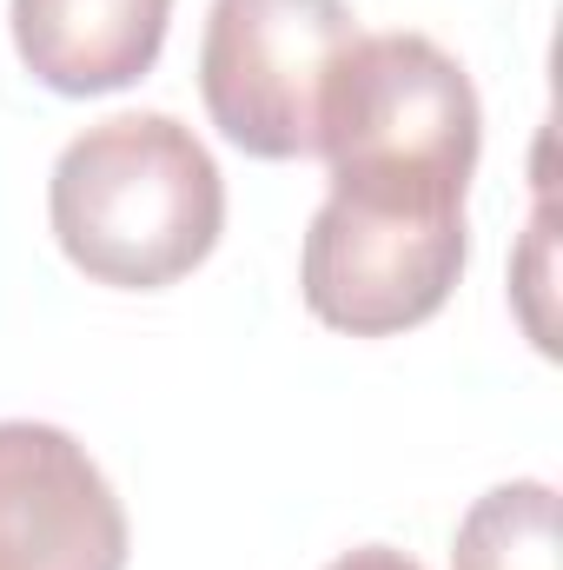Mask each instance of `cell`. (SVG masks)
I'll list each match as a JSON object with an SVG mask.
<instances>
[{"mask_svg": "<svg viewBox=\"0 0 563 570\" xmlns=\"http://www.w3.org/2000/svg\"><path fill=\"white\" fill-rule=\"evenodd\" d=\"M471 259L464 213L451 219H392L325 199L305 226L298 292L318 325L352 338H392L424 325Z\"/></svg>", "mask_w": 563, "mask_h": 570, "instance_id": "cell-4", "label": "cell"}, {"mask_svg": "<svg viewBox=\"0 0 563 570\" xmlns=\"http://www.w3.org/2000/svg\"><path fill=\"white\" fill-rule=\"evenodd\" d=\"M451 570H557V491L544 478L484 491L457 524Z\"/></svg>", "mask_w": 563, "mask_h": 570, "instance_id": "cell-7", "label": "cell"}, {"mask_svg": "<svg viewBox=\"0 0 563 570\" xmlns=\"http://www.w3.org/2000/svg\"><path fill=\"white\" fill-rule=\"evenodd\" d=\"M7 20L40 87L67 100H93L152 73L172 0H13Z\"/></svg>", "mask_w": 563, "mask_h": 570, "instance_id": "cell-6", "label": "cell"}, {"mask_svg": "<svg viewBox=\"0 0 563 570\" xmlns=\"http://www.w3.org/2000/svg\"><path fill=\"white\" fill-rule=\"evenodd\" d=\"M358 40L345 0H213L199 40V100L253 159L318 153V100Z\"/></svg>", "mask_w": 563, "mask_h": 570, "instance_id": "cell-3", "label": "cell"}, {"mask_svg": "<svg viewBox=\"0 0 563 570\" xmlns=\"http://www.w3.org/2000/svg\"><path fill=\"white\" fill-rule=\"evenodd\" d=\"M0 570H127V511L60 425H0Z\"/></svg>", "mask_w": 563, "mask_h": 570, "instance_id": "cell-5", "label": "cell"}, {"mask_svg": "<svg viewBox=\"0 0 563 570\" xmlns=\"http://www.w3.org/2000/svg\"><path fill=\"white\" fill-rule=\"evenodd\" d=\"M484 146L471 73L424 33H358L318 100L332 199L392 219L464 213Z\"/></svg>", "mask_w": 563, "mask_h": 570, "instance_id": "cell-1", "label": "cell"}, {"mask_svg": "<svg viewBox=\"0 0 563 570\" xmlns=\"http://www.w3.org/2000/svg\"><path fill=\"white\" fill-rule=\"evenodd\" d=\"M325 570H424V564L418 558H405V551H392V544H358V551L332 558Z\"/></svg>", "mask_w": 563, "mask_h": 570, "instance_id": "cell-8", "label": "cell"}, {"mask_svg": "<svg viewBox=\"0 0 563 570\" xmlns=\"http://www.w3.org/2000/svg\"><path fill=\"white\" fill-rule=\"evenodd\" d=\"M47 219L93 285L159 292L226 233V179L172 114H113L53 159Z\"/></svg>", "mask_w": 563, "mask_h": 570, "instance_id": "cell-2", "label": "cell"}]
</instances>
